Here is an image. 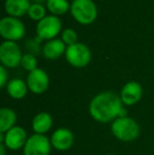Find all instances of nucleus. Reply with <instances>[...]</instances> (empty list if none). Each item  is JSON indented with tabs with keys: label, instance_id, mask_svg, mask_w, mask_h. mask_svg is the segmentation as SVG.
<instances>
[{
	"label": "nucleus",
	"instance_id": "obj_17",
	"mask_svg": "<svg viewBox=\"0 0 154 155\" xmlns=\"http://www.w3.org/2000/svg\"><path fill=\"white\" fill-rule=\"evenodd\" d=\"M17 115L10 108H2L0 110V133H5L16 126Z\"/></svg>",
	"mask_w": 154,
	"mask_h": 155
},
{
	"label": "nucleus",
	"instance_id": "obj_19",
	"mask_svg": "<svg viewBox=\"0 0 154 155\" xmlns=\"http://www.w3.org/2000/svg\"><path fill=\"white\" fill-rule=\"evenodd\" d=\"M28 14H29L31 19L40 21L41 19H43L45 17V8L42 4L33 3L30 6V10L28 12Z\"/></svg>",
	"mask_w": 154,
	"mask_h": 155
},
{
	"label": "nucleus",
	"instance_id": "obj_22",
	"mask_svg": "<svg viewBox=\"0 0 154 155\" xmlns=\"http://www.w3.org/2000/svg\"><path fill=\"white\" fill-rule=\"evenodd\" d=\"M8 74L6 72V69L4 65L0 67V88H4L8 84Z\"/></svg>",
	"mask_w": 154,
	"mask_h": 155
},
{
	"label": "nucleus",
	"instance_id": "obj_10",
	"mask_svg": "<svg viewBox=\"0 0 154 155\" xmlns=\"http://www.w3.org/2000/svg\"><path fill=\"white\" fill-rule=\"evenodd\" d=\"M50 79L47 72L42 69H35L34 71L29 72L27 77L28 88L34 94H42L49 88Z\"/></svg>",
	"mask_w": 154,
	"mask_h": 155
},
{
	"label": "nucleus",
	"instance_id": "obj_13",
	"mask_svg": "<svg viewBox=\"0 0 154 155\" xmlns=\"http://www.w3.org/2000/svg\"><path fill=\"white\" fill-rule=\"evenodd\" d=\"M66 43L61 39H52L43 45L42 53L47 59H57L64 53H66Z\"/></svg>",
	"mask_w": 154,
	"mask_h": 155
},
{
	"label": "nucleus",
	"instance_id": "obj_3",
	"mask_svg": "<svg viewBox=\"0 0 154 155\" xmlns=\"http://www.w3.org/2000/svg\"><path fill=\"white\" fill-rule=\"evenodd\" d=\"M70 10L75 20L81 25H91L97 16L96 5L92 0H73Z\"/></svg>",
	"mask_w": 154,
	"mask_h": 155
},
{
	"label": "nucleus",
	"instance_id": "obj_12",
	"mask_svg": "<svg viewBox=\"0 0 154 155\" xmlns=\"http://www.w3.org/2000/svg\"><path fill=\"white\" fill-rule=\"evenodd\" d=\"M119 95L123 106H134L142 99L143 88L138 82L129 81L123 87Z\"/></svg>",
	"mask_w": 154,
	"mask_h": 155
},
{
	"label": "nucleus",
	"instance_id": "obj_15",
	"mask_svg": "<svg viewBox=\"0 0 154 155\" xmlns=\"http://www.w3.org/2000/svg\"><path fill=\"white\" fill-rule=\"evenodd\" d=\"M30 0H5L4 8L5 12L12 17H22L30 10Z\"/></svg>",
	"mask_w": 154,
	"mask_h": 155
},
{
	"label": "nucleus",
	"instance_id": "obj_7",
	"mask_svg": "<svg viewBox=\"0 0 154 155\" xmlns=\"http://www.w3.org/2000/svg\"><path fill=\"white\" fill-rule=\"evenodd\" d=\"M25 25L16 17H4L0 21V34L8 40H19L25 36Z\"/></svg>",
	"mask_w": 154,
	"mask_h": 155
},
{
	"label": "nucleus",
	"instance_id": "obj_25",
	"mask_svg": "<svg viewBox=\"0 0 154 155\" xmlns=\"http://www.w3.org/2000/svg\"><path fill=\"white\" fill-rule=\"evenodd\" d=\"M107 155H115V154H107Z\"/></svg>",
	"mask_w": 154,
	"mask_h": 155
},
{
	"label": "nucleus",
	"instance_id": "obj_20",
	"mask_svg": "<svg viewBox=\"0 0 154 155\" xmlns=\"http://www.w3.org/2000/svg\"><path fill=\"white\" fill-rule=\"evenodd\" d=\"M21 65L25 70L29 72L34 71L35 69H37V59L33 54H25L22 56V59H21Z\"/></svg>",
	"mask_w": 154,
	"mask_h": 155
},
{
	"label": "nucleus",
	"instance_id": "obj_1",
	"mask_svg": "<svg viewBox=\"0 0 154 155\" xmlns=\"http://www.w3.org/2000/svg\"><path fill=\"white\" fill-rule=\"evenodd\" d=\"M89 113L94 120L101 124L113 123L118 117L128 116L120 95L112 91L98 93L89 104Z\"/></svg>",
	"mask_w": 154,
	"mask_h": 155
},
{
	"label": "nucleus",
	"instance_id": "obj_16",
	"mask_svg": "<svg viewBox=\"0 0 154 155\" xmlns=\"http://www.w3.org/2000/svg\"><path fill=\"white\" fill-rule=\"evenodd\" d=\"M28 84L25 81L19 78H14L10 80L6 84V92L8 95L14 99H22L27 96L28 93Z\"/></svg>",
	"mask_w": 154,
	"mask_h": 155
},
{
	"label": "nucleus",
	"instance_id": "obj_21",
	"mask_svg": "<svg viewBox=\"0 0 154 155\" xmlns=\"http://www.w3.org/2000/svg\"><path fill=\"white\" fill-rule=\"evenodd\" d=\"M77 34L73 29H66L61 34V40L66 43L67 45H72L77 43Z\"/></svg>",
	"mask_w": 154,
	"mask_h": 155
},
{
	"label": "nucleus",
	"instance_id": "obj_8",
	"mask_svg": "<svg viewBox=\"0 0 154 155\" xmlns=\"http://www.w3.org/2000/svg\"><path fill=\"white\" fill-rule=\"evenodd\" d=\"M61 30V21L55 15L45 16L43 19L38 21L36 32L38 35L39 40H52L55 39L54 37L57 36Z\"/></svg>",
	"mask_w": 154,
	"mask_h": 155
},
{
	"label": "nucleus",
	"instance_id": "obj_11",
	"mask_svg": "<svg viewBox=\"0 0 154 155\" xmlns=\"http://www.w3.org/2000/svg\"><path fill=\"white\" fill-rule=\"evenodd\" d=\"M51 143L52 147L58 151H67L74 143V134L69 129L59 128L52 134Z\"/></svg>",
	"mask_w": 154,
	"mask_h": 155
},
{
	"label": "nucleus",
	"instance_id": "obj_24",
	"mask_svg": "<svg viewBox=\"0 0 154 155\" xmlns=\"http://www.w3.org/2000/svg\"><path fill=\"white\" fill-rule=\"evenodd\" d=\"M33 1H34V3L42 4V3H43V2H44V1H45V0H33ZM47 1H48V0H47Z\"/></svg>",
	"mask_w": 154,
	"mask_h": 155
},
{
	"label": "nucleus",
	"instance_id": "obj_9",
	"mask_svg": "<svg viewBox=\"0 0 154 155\" xmlns=\"http://www.w3.org/2000/svg\"><path fill=\"white\" fill-rule=\"evenodd\" d=\"M51 148V139L45 135L33 134L23 147V155H50Z\"/></svg>",
	"mask_w": 154,
	"mask_h": 155
},
{
	"label": "nucleus",
	"instance_id": "obj_4",
	"mask_svg": "<svg viewBox=\"0 0 154 155\" xmlns=\"http://www.w3.org/2000/svg\"><path fill=\"white\" fill-rule=\"evenodd\" d=\"M64 54L67 61L74 68H84L89 64L92 57L90 49L86 45L80 42L69 45Z\"/></svg>",
	"mask_w": 154,
	"mask_h": 155
},
{
	"label": "nucleus",
	"instance_id": "obj_6",
	"mask_svg": "<svg viewBox=\"0 0 154 155\" xmlns=\"http://www.w3.org/2000/svg\"><path fill=\"white\" fill-rule=\"evenodd\" d=\"M22 54L15 41L6 40L0 45V61L2 65L10 69L18 67L21 63Z\"/></svg>",
	"mask_w": 154,
	"mask_h": 155
},
{
	"label": "nucleus",
	"instance_id": "obj_5",
	"mask_svg": "<svg viewBox=\"0 0 154 155\" xmlns=\"http://www.w3.org/2000/svg\"><path fill=\"white\" fill-rule=\"evenodd\" d=\"M27 131L20 126H15L5 133H0V143H4L6 149L16 151L25 146L28 141Z\"/></svg>",
	"mask_w": 154,
	"mask_h": 155
},
{
	"label": "nucleus",
	"instance_id": "obj_23",
	"mask_svg": "<svg viewBox=\"0 0 154 155\" xmlns=\"http://www.w3.org/2000/svg\"><path fill=\"white\" fill-rule=\"evenodd\" d=\"M6 153V147L4 143H0V155H5Z\"/></svg>",
	"mask_w": 154,
	"mask_h": 155
},
{
	"label": "nucleus",
	"instance_id": "obj_2",
	"mask_svg": "<svg viewBox=\"0 0 154 155\" xmlns=\"http://www.w3.org/2000/svg\"><path fill=\"white\" fill-rule=\"evenodd\" d=\"M111 132L118 140L128 143L138 138L140 128L137 121L132 117H118L111 124Z\"/></svg>",
	"mask_w": 154,
	"mask_h": 155
},
{
	"label": "nucleus",
	"instance_id": "obj_14",
	"mask_svg": "<svg viewBox=\"0 0 154 155\" xmlns=\"http://www.w3.org/2000/svg\"><path fill=\"white\" fill-rule=\"evenodd\" d=\"M52 126H53V118L48 112H39L32 120V129L35 134L44 135L51 130Z\"/></svg>",
	"mask_w": 154,
	"mask_h": 155
},
{
	"label": "nucleus",
	"instance_id": "obj_18",
	"mask_svg": "<svg viewBox=\"0 0 154 155\" xmlns=\"http://www.w3.org/2000/svg\"><path fill=\"white\" fill-rule=\"evenodd\" d=\"M47 8L52 14L62 15L71 8V5L68 0H48Z\"/></svg>",
	"mask_w": 154,
	"mask_h": 155
}]
</instances>
